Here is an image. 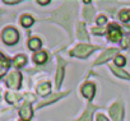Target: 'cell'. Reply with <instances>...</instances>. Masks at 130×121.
Wrapping results in <instances>:
<instances>
[{"instance_id": "cell-1", "label": "cell", "mask_w": 130, "mask_h": 121, "mask_svg": "<svg viewBox=\"0 0 130 121\" xmlns=\"http://www.w3.org/2000/svg\"><path fill=\"white\" fill-rule=\"evenodd\" d=\"M2 38H3V42L5 45H9V46H13L15 45L18 41H19V33L15 28L13 27H8L3 31L2 33Z\"/></svg>"}, {"instance_id": "cell-2", "label": "cell", "mask_w": 130, "mask_h": 121, "mask_svg": "<svg viewBox=\"0 0 130 121\" xmlns=\"http://www.w3.org/2000/svg\"><path fill=\"white\" fill-rule=\"evenodd\" d=\"M96 50V47L91 46V45H78L72 52L70 55L72 56H77V57H87L91 52H93Z\"/></svg>"}, {"instance_id": "cell-3", "label": "cell", "mask_w": 130, "mask_h": 121, "mask_svg": "<svg viewBox=\"0 0 130 121\" xmlns=\"http://www.w3.org/2000/svg\"><path fill=\"white\" fill-rule=\"evenodd\" d=\"M7 85L9 88H13V89H18L21 87V82H22V75L21 73L18 72H12L8 77H7Z\"/></svg>"}, {"instance_id": "cell-4", "label": "cell", "mask_w": 130, "mask_h": 121, "mask_svg": "<svg viewBox=\"0 0 130 121\" xmlns=\"http://www.w3.org/2000/svg\"><path fill=\"white\" fill-rule=\"evenodd\" d=\"M108 38L112 42L122 41V33H121V29L119 28V26L110 24V27H108Z\"/></svg>"}, {"instance_id": "cell-5", "label": "cell", "mask_w": 130, "mask_h": 121, "mask_svg": "<svg viewBox=\"0 0 130 121\" xmlns=\"http://www.w3.org/2000/svg\"><path fill=\"white\" fill-rule=\"evenodd\" d=\"M110 115L111 117L115 120V121H122V116H124V110H122V106L120 103H115L113 106H111L110 108Z\"/></svg>"}, {"instance_id": "cell-6", "label": "cell", "mask_w": 130, "mask_h": 121, "mask_svg": "<svg viewBox=\"0 0 130 121\" xmlns=\"http://www.w3.org/2000/svg\"><path fill=\"white\" fill-rule=\"evenodd\" d=\"M94 93H96V87L93 83H86L83 87H82V94L88 98V99H92L94 97Z\"/></svg>"}, {"instance_id": "cell-7", "label": "cell", "mask_w": 130, "mask_h": 121, "mask_svg": "<svg viewBox=\"0 0 130 121\" xmlns=\"http://www.w3.org/2000/svg\"><path fill=\"white\" fill-rule=\"evenodd\" d=\"M19 115H21V117H22L23 121L31 120V118H32V115H33V111H32L31 105H28V103L23 105V106L21 107V110H19Z\"/></svg>"}, {"instance_id": "cell-8", "label": "cell", "mask_w": 130, "mask_h": 121, "mask_svg": "<svg viewBox=\"0 0 130 121\" xmlns=\"http://www.w3.org/2000/svg\"><path fill=\"white\" fill-rule=\"evenodd\" d=\"M117 54V50L116 48H111V50H107V51H105L97 60H96V65H98V64H103V63H106L107 60H110L111 59V56H113V55H116Z\"/></svg>"}, {"instance_id": "cell-9", "label": "cell", "mask_w": 130, "mask_h": 121, "mask_svg": "<svg viewBox=\"0 0 130 121\" xmlns=\"http://www.w3.org/2000/svg\"><path fill=\"white\" fill-rule=\"evenodd\" d=\"M64 65H65V61L61 57H59V68H57V73H56V87L57 88H60L62 78H64Z\"/></svg>"}, {"instance_id": "cell-10", "label": "cell", "mask_w": 130, "mask_h": 121, "mask_svg": "<svg viewBox=\"0 0 130 121\" xmlns=\"http://www.w3.org/2000/svg\"><path fill=\"white\" fill-rule=\"evenodd\" d=\"M8 68H9V60L4 55L0 54V78L5 74V72L8 70Z\"/></svg>"}, {"instance_id": "cell-11", "label": "cell", "mask_w": 130, "mask_h": 121, "mask_svg": "<svg viewBox=\"0 0 130 121\" xmlns=\"http://www.w3.org/2000/svg\"><path fill=\"white\" fill-rule=\"evenodd\" d=\"M97 107L96 106H88V108L86 110V112L83 113V116L78 120V121H92V115H93V111L96 110Z\"/></svg>"}, {"instance_id": "cell-12", "label": "cell", "mask_w": 130, "mask_h": 121, "mask_svg": "<svg viewBox=\"0 0 130 121\" xmlns=\"http://www.w3.org/2000/svg\"><path fill=\"white\" fill-rule=\"evenodd\" d=\"M26 63H27L26 55H17L14 57V60H13V64H14L15 68H22V66L26 65Z\"/></svg>"}, {"instance_id": "cell-13", "label": "cell", "mask_w": 130, "mask_h": 121, "mask_svg": "<svg viewBox=\"0 0 130 121\" xmlns=\"http://www.w3.org/2000/svg\"><path fill=\"white\" fill-rule=\"evenodd\" d=\"M46 60H47V54L45 51H40V52L35 54V56H33V61L36 64H43V63H46Z\"/></svg>"}, {"instance_id": "cell-14", "label": "cell", "mask_w": 130, "mask_h": 121, "mask_svg": "<svg viewBox=\"0 0 130 121\" xmlns=\"http://www.w3.org/2000/svg\"><path fill=\"white\" fill-rule=\"evenodd\" d=\"M37 92H38L40 96H43V97L47 96V94L51 92V84H50V83H42L41 85H38Z\"/></svg>"}, {"instance_id": "cell-15", "label": "cell", "mask_w": 130, "mask_h": 121, "mask_svg": "<svg viewBox=\"0 0 130 121\" xmlns=\"http://www.w3.org/2000/svg\"><path fill=\"white\" fill-rule=\"evenodd\" d=\"M41 45H42V42H41V40L37 38V37H33V38H31V40L28 41V47H29V50H32V51L40 50Z\"/></svg>"}, {"instance_id": "cell-16", "label": "cell", "mask_w": 130, "mask_h": 121, "mask_svg": "<svg viewBox=\"0 0 130 121\" xmlns=\"http://www.w3.org/2000/svg\"><path fill=\"white\" fill-rule=\"evenodd\" d=\"M33 18L31 17V15H28V14H24L22 18H21V24L23 26V27H26V28H28V27H31L32 24H33Z\"/></svg>"}, {"instance_id": "cell-17", "label": "cell", "mask_w": 130, "mask_h": 121, "mask_svg": "<svg viewBox=\"0 0 130 121\" xmlns=\"http://www.w3.org/2000/svg\"><path fill=\"white\" fill-rule=\"evenodd\" d=\"M68 93H61V94H54V96H51V98H48V99H46V101H43V102H41L40 105H38V108L40 107H42V106H45V105H48V103H52L54 101H56V99H59V98H61L62 96H67Z\"/></svg>"}, {"instance_id": "cell-18", "label": "cell", "mask_w": 130, "mask_h": 121, "mask_svg": "<svg viewBox=\"0 0 130 121\" xmlns=\"http://www.w3.org/2000/svg\"><path fill=\"white\" fill-rule=\"evenodd\" d=\"M111 69H112V72H113L117 77L124 78V79H130V75H129L126 72H124L122 69H119V68H116V66H111Z\"/></svg>"}, {"instance_id": "cell-19", "label": "cell", "mask_w": 130, "mask_h": 121, "mask_svg": "<svg viewBox=\"0 0 130 121\" xmlns=\"http://www.w3.org/2000/svg\"><path fill=\"white\" fill-rule=\"evenodd\" d=\"M78 37L82 38V40H88V34L86 32V28H84V24L83 23L78 24Z\"/></svg>"}, {"instance_id": "cell-20", "label": "cell", "mask_w": 130, "mask_h": 121, "mask_svg": "<svg viewBox=\"0 0 130 121\" xmlns=\"http://www.w3.org/2000/svg\"><path fill=\"white\" fill-rule=\"evenodd\" d=\"M119 18L122 22H129L130 21V10H121L119 13Z\"/></svg>"}, {"instance_id": "cell-21", "label": "cell", "mask_w": 130, "mask_h": 121, "mask_svg": "<svg viewBox=\"0 0 130 121\" xmlns=\"http://www.w3.org/2000/svg\"><path fill=\"white\" fill-rule=\"evenodd\" d=\"M5 98H7V101L9 102V103H15V102H18V99L21 98L19 96H17V94H14V93H7L5 94Z\"/></svg>"}, {"instance_id": "cell-22", "label": "cell", "mask_w": 130, "mask_h": 121, "mask_svg": "<svg viewBox=\"0 0 130 121\" xmlns=\"http://www.w3.org/2000/svg\"><path fill=\"white\" fill-rule=\"evenodd\" d=\"M125 63H126V60H125V57H124V56L117 55V56L115 57V65H116V66H124V65H125Z\"/></svg>"}, {"instance_id": "cell-23", "label": "cell", "mask_w": 130, "mask_h": 121, "mask_svg": "<svg viewBox=\"0 0 130 121\" xmlns=\"http://www.w3.org/2000/svg\"><path fill=\"white\" fill-rule=\"evenodd\" d=\"M93 13H94L93 8H89V7H87V8L84 9V12H83V14H84V17H86V19H87V21H91V19H92Z\"/></svg>"}, {"instance_id": "cell-24", "label": "cell", "mask_w": 130, "mask_h": 121, "mask_svg": "<svg viewBox=\"0 0 130 121\" xmlns=\"http://www.w3.org/2000/svg\"><path fill=\"white\" fill-rule=\"evenodd\" d=\"M106 22H107V19H106V17H105V15H101V17H98V18H97V24H98L100 27H102Z\"/></svg>"}, {"instance_id": "cell-25", "label": "cell", "mask_w": 130, "mask_h": 121, "mask_svg": "<svg viewBox=\"0 0 130 121\" xmlns=\"http://www.w3.org/2000/svg\"><path fill=\"white\" fill-rule=\"evenodd\" d=\"M129 43H130V38H129V37H125V38H122V41H121V47H122V48H126V47L129 46Z\"/></svg>"}, {"instance_id": "cell-26", "label": "cell", "mask_w": 130, "mask_h": 121, "mask_svg": "<svg viewBox=\"0 0 130 121\" xmlns=\"http://www.w3.org/2000/svg\"><path fill=\"white\" fill-rule=\"evenodd\" d=\"M105 32V29L102 28V27H100V28H93V33H96V34H102Z\"/></svg>"}, {"instance_id": "cell-27", "label": "cell", "mask_w": 130, "mask_h": 121, "mask_svg": "<svg viewBox=\"0 0 130 121\" xmlns=\"http://www.w3.org/2000/svg\"><path fill=\"white\" fill-rule=\"evenodd\" d=\"M97 121H108V120H107L106 116H103V115H98V116H97Z\"/></svg>"}, {"instance_id": "cell-28", "label": "cell", "mask_w": 130, "mask_h": 121, "mask_svg": "<svg viewBox=\"0 0 130 121\" xmlns=\"http://www.w3.org/2000/svg\"><path fill=\"white\" fill-rule=\"evenodd\" d=\"M37 3H38V4H41V5H46V4H48L50 2H48V0H46V2H40V0H38Z\"/></svg>"}, {"instance_id": "cell-29", "label": "cell", "mask_w": 130, "mask_h": 121, "mask_svg": "<svg viewBox=\"0 0 130 121\" xmlns=\"http://www.w3.org/2000/svg\"><path fill=\"white\" fill-rule=\"evenodd\" d=\"M4 3H5V4H18L19 2H8V0H5Z\"/></svg>"}, {"instance_id": "cell-30", "label": "cell", "mask_w": 130, "mask_h": 121, "mask_svg": "<svg viewBox=\"0 0 130 121\" xmlns=\"http://www.w3.org/2000/svg\"><path fill=\"white\" fill-rule=\"evenodd\" d=\"M22 121H23V120H22Z\"/></svg>"}]
</instances>
